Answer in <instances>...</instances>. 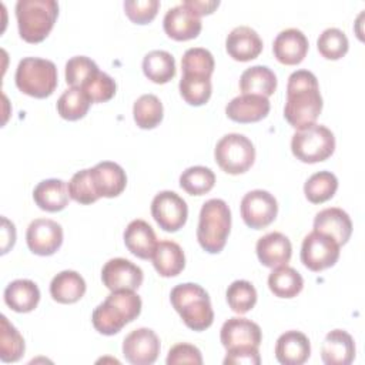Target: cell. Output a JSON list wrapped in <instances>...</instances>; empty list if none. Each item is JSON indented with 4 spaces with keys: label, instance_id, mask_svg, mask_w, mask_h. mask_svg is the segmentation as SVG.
Masks as SVG:
<instances>
[{
    "label": "cell",
    "instance_id": "6da1fadb",
    "mask_svg": "<svg viewBox=\"0 0 365 365\" xmlns=\"http://www.w3.org/2000/svg\"><path fill=\"white\" fill-rule=\"evenodd\" d=\"M322 110V97L318 80L308 70H297L288 77L285 120L297 130L317 121Z\"/></svg>",
    "mask_w": 365,
    "mask_h": 365
},
{
    "label": "cell",
    "instance_id": "7a4b0ae2",
    "mask_svg": "<svg viewBox=\"0 0 365 365\" xmlns=\"http://www.w3.org/2000/svg\"><path fill=\"white\" fill-rule=\"evenodd\" d=\"M141 312V298L133 289L111 291L93 311V325L103 335H114Z\"/></svg>",
    "mask_w": 365,
    "mask_h": 365
},
{
    "label": "cell",
    "instance_id": "3957f363",
    "mask_svg": "<svg viewBox=\"0 0 365 365\" xmlns=\"http://www.w3.org/2000/svg\"><path fill=\"white\" fill-rule=\"evenodd\" d=\"M174 309L180 314L184 324L192 331H204L214 321V311L207 291L194 282L180 284L170 294Z\"/></svg>",
    "mask_w": 365,
    "mask_h": 365
},
{
    "label": "cell",
    "instance_id": "277c9868",
    "mask_svg": "<svg viewBox=\"0 0 365 365\" xmlns=\"http://www.w3.org/2000/svg\"><path fill=\"white\" fill-rule=\"evenodd\" d=\"M231 228V211L224 200L211 198L200 211L197 240L201 248L210 254H218L225 247Z\"/></svg>",
    "mask_w": 365,
    "mask_h": 365
},
{
    "label": "cell",
    "instance_id": "5b68a950",
    "mask_svg": "<svg viewBox=\"0 0 365 365\" xmlns=\"http://www.w3.org/2000/svg\"><path fill=\"white\" fill-rule=\"evenodd\" d=\"M58 16L54 0H19L16 17L20 37L27 43H40L51 31Z\"/></svg>",
    "mask_w": 365,
    "mask_h": 365
},
{
    "label": "cell",
    "instance_id": "8992f818",
    "mask_svg": "<svg viewBox=\"0 0 365 365\" xmlns=\"http://www.w3.org/2000/svg\"><path fill=\"white\" fill-rule=\"evenodd\" d=\"M14 80L21 93L36 98H46L57 87V67L46 58L26 57L19 63Z\"/></svg>",
    "mask_w": 365,
    "mask_h": 365
},
{
    "label": "cell",
    "instance_id": "52a82bcc",
    "mask_svg": "<svg viewBox=\"0 0 365 365\" xmlns=\"http://www.w3.org/2000/svg\"><path fill=\"white\" fill-rule=\"evenodd\" d=\"M291 150L302 163L314 164L325 161L335 150V137L329 128L314 123L299 128L292 135Z\"/></svg>",
    "mask_w": 365,
    "mask_h": 365
},
{
    "label": "cell",
    "instance_id": "ba28073f",
    "mask_svg": "<svg viewBox=\"0 0 365 365\" xmlns=\"http://www.w3.org/2000/svg\"><path fill=\"white\" fill-rule=\"evenodd\" d=\"M214 157L222 171L237 175L245 173L254 164L255 148L244 134L231 133L217 143Z\"/></svg>",
    "mask_w": 365,
    "mask_h": 365
},
{
    "label": "cell",
    "instance_id": "9c48e42d",
    "mask_svg": "<svg viewBox=\"0 0 365 365\" xmlns=\"http://www.w3.org/2000/svg\"><path fill=\"white\" fill-rule=\"evenodd\" d=\"M220 339L227 354L258 352L262 332L258 324L251 319L232 317L227 319L220 332Z\"/></svg>",
    "mask_w": 365,
    "mask_h": 365
},
{
    "label": "cell",
    "instance_id": "30bf717a",
    "mask_svg": "<svg viewBox=\"0 0 365 365\" xmlns=\"http://www.w3.org/2000/svg\"><path fill=\"white\" fill-rule=\"evenodd\" d=\"M339 247L334 238L314 230L302 241L301 261L311 271H322L338 261Z\"/></svg>",
    "mask_w": 365,
    "mask_h": 365
},
{
    "label": "cell",
    "instance_id": "8fae6325",
    "mask_svg": "<svg viewBox=\"0 0 365 365\" xmlns=\"http://www.w3.org/2000/svg\"><path fill=\"white\" fill-rule=\"evenodd\" d=\"M151 215L167 232H175L187 221V202L174 191H161L151 201Z\"/></svg>",
    "mask_w": 365,
    "mask_h": 365
},
{
    "label": "cell",
    "instance_id": "7c38bea8",
    "mask_svg": "<svg viewBox=\"0 0 365 365\" xmlns=\"http://www.w3.org/2000/svg\"><path fill=\"white\" fill-rule=\"evenodd\" d=\"M278 212L275 197L265 190H252L241 200V217L244 222L254 230L269 225Z\"/></svg>",
    "mask_w": 365,
    "mask_h": 365
},
{
    "label": "cell",
    "instance_id": "4fadbf2b",
    "mask_svg": "<svg viewBox=\"0 0 365 365\" xmlns=\"http://www.w3.org/2000/svg\"><path fill=\"white\" fill-rule=\"evenodd\" d=\"M160 354V339L150 328H137L123 341V355L133 365H151Z\"/></svg>",
    "mask_w": 365,
    "mask_h": 365
},
{
    "label": "cell",
    "instance_id": "5bb4252c",
    "mask_svg": "<svg viewBox=\"0 0 365 365\" xmlns=\"http://www.w3.org/2000/svg\"><path fill=\"white\" fill-rule=\"evenodd\" d=\"M27 247L33 254L53 255L63 244V228L48 218H37L30 222L26 232Z\"/></svg>",
    "mask_w": 365,
    "mask_h": 365
},
{
    "label": "cell",
    "instance_id": "9a60e30c",
    "mask_svg": "<svg viewBox=\"0 0 365 365\" xmlns=\"http://www.w3.org/2000/svg\"><path fill=\"white\" fill-rule=\"evenodd\" d=\"M164 31L177 41L195 38L201 31V17L184 1L167 10L163 20Z\"/></svg>",
    "mask_w": 365,
    "mask_h": 365
},
{
    "label": "cell",
    "instance_id": "2e32d148",
    "mask_svg": "<svg viewBox=\"0 0 365 365\" xmlns=\"http://www.w3.org/2000/svg\"><path fill=\"white\" fill-rule=\"evenodd\" d=\"M144 274L140 267L125 258H111L101 269L103 284L110 291L133 289L135 291L143 284Z\"/></svg>",
    "mask_w": 365,
    "mask_h": 365
},
{
    "label": "cell",
    "instance_id": "e0dca14e",
    "mask_svg": "<svg viewBox=\"0 0 365 365\" xmlns=\"http://www.w3.org/2000/svg\"><path fill=\"white\" fill-rule=\"evenodd\" d=\"M308 38L298 29H285L274 40L272 51L275 58L287 66L299 64L308 51Z\"/></svg>",
    "mask_w": 365,
    "mask_h": 365
},
{
    "label": "cell",
    "instance_id": "ac0fdd59",
    "mask_svg": "<svg viewBox=\"0 0 365 365\" xmlns=\"http://www.w3.org/2000/svg\"><path fill=\"white\" fill-rule=\"evenodd\" d=\"M225 48L234 60L250 61L257 58L262 51V40L254 29L248 26H238L227 36Z\"/></svg>",
    "mask_w": 365,
    "mask_h": 365
},
{
    "label": "cell",
    "instance_id": "d6986e66",
    "mask_svg": "<svg viewBox=\"0 0 365 365\" xmlns=\"http://www.w3.org/2000/svg\"><path fill=\"white\" fill-rule=\"evenodd\" d=\"M257 257L259 262L268 268H277L287 265L291 259L292 245L287 235L274 231L257 241Z\"/></svg>",
    "mask_w": 365,
    "mask_h": 365
},
{
    "label": "cell",
    "instance_id": "ffe728a7",
    "mask_svg": "<svg viewBox=\"0 0 365 365\" xmlns=\"http://www.w3.org/2000/svg\"><path fill=\"white\" fill-rule=\"evenodd\" d=\"M269 101L267 97L255 94H241L234 97L225 107L228 118L237 123H255L265 118L269 113Z\"/></svg>",
    "mask_w": 365,
    "mask_h": 365
},
{
    "label": "cell",
    "instance_id": "44dd1931",
    "mask_svg": "<svg viewBox=\"0 0 365 365\" xmlns=\"http://www.w3.org/2000/svg\"><path fill=\"white\" fill-rule=\"evenodd\" d=\"M96 191L100 197L113 198L120 195L127 184V175L121 165L113 161H101L91 168Z\"/></svg>",
    "mask_w": 365,
    "mask_h": 365
},
{
    "label": "cell",
    "instance_id": "7402d4cb",
    "mask_svg": "<svg viewBox=\"0 0 365 365\" xmlns=\"http://www.w3.org/2000/svg\"><path fill=\"white\" fill-rule=\"evenodd\" d=\"M124 244L127 250L141 258L150 259L157 248V237L153 227L144 220H133L124 230Z\"/></svg>",
    "mask_w": 365,
    "mask_h": 365
},
{
    "label": "cell",
    "instance_id": "603a6c76",
    "mask_svg": "<svg viewBox=\"0 0 365 365\" xmlns=\"http://www.w3.org/2000/svg\"><path fill=\"white\" fill-rule=\"evenodd\" d=\"M309 355V339L299 331H287L277 339L275 356L282 365H301L307 362Z\"/></svg>",
    "mask_w": 365,
    "mask_h": 365
},
{
    "label": "cell",
    "instance_id": "cb8c5ba5",
    "mask_svg": "<svg viewBox=\"0 0 365 365\" xmlns=\"http://www.w3.org/2000/svg\"><path fill=\"white\" fill-rule=\"evenodd\" d=\"M314 230L334 238L339 245H344L352 234V222L344 210L331 207L315 215Z\"/></svg>",
    "mask_w": 365,
    "mask_h": 365
},
{
    "label": "cell",
    "instance_id": "d4e9b609",
    "mask_svg": "<svg viewBox=\"0 0 365 365\" xmlns=\"http://www.w3.org/2000/svg\"><path fill=\"white\" fill-rule=\"evenodd\" d=\"M321 358L327 365H349L355 358L352 336L342 329L328 332L322 342Z\"/></svg>",
    "mask_w": 365,
    "mask_h": 365
},
{
    "label": "cell",
    "instance_id": "484cf974",
    "mask_svg": "<svg viewBox=\"0 0 365 365\" xmlns=\"http://www.w3.org/2000/svg\"><path fill=\"white\" fill-rule=\"evenodd\" d=\"M34 202L43 211L57 212L67 207L70 200L68 185L58 178H48L40 181L33 191Z\"/></svg>",
    "mask_w": 365,
    "mask_h": 365
},
{
    "label": "cell",
    "instance_id": "4316f807",
    "mask_svg": "<svg viewBox=\"0 0 365 365\" xmlns=\"http://www.w3.org/2000/svg\"><path fill=\"white\" fill-rule=\"evenodd\" d=\"M153 265L161 277H175L185 267V255L182 248L170 240L160 241L153 255Z\"/></svg>",
    "mask_w": 365,
    "mask_h": 365
},
{
    "label": "cell",
    "instance_id": "83f0119b",
    "mask_svg": "<svg viewBox=\"0 0 365 365\" xmlns=\"http://www.w3.org/2000/svg\"><path fill=\"white\" fill-rule=\"evenodd\" d=\"M86 292L84 278L71 269L58 272L50 282V294L60 304H74Z\"/></svg>",
    "mask_w": 365,
    "mask_h": 365
},
{
    "label": "cell",
    "instance_id": "f1b7e54d",
    "mask_svg": "<svg viewBox=\"0 0 365 365\" xmlns=\"http://www.w3.org/2000/svg\"><path fill=\"white\" fill-rule=\"evenodd\" d=\"M40 301V289L30 279H16L4 289V302L16 312H30Z\"/></svg>",
    "mask_w": 365,
    "mask_h": 365
},
{
    "label": "cell",
    "instance_id": "f546056e",
    "mask_svg": "<svg viewBox=\"0 0 365 365\" xmlns=\"http://www.w3.org/2000/svg\"><path fill=\"white\" fill-rule=\"evenodd\" d=\"M240 88L242 94H255L268 98L277 88V76L267 66H252L241 74Z\"/></svg>",
    "mask_w": 365,
    "mask_h": 365
},
{
    "label": "cell",
    "instance_id": "4dcf8cb0",
    "mask_svg": "<svg viewBox=\"0 0 365 365\" xmlns=\"http://www.w3.org/2000/svg\"><path fill=\"white\" fill-rule=\"evenodd\" d=\"M268 287L275 297L294 298L302 291L304 279L292 267L281 265L268 275Z\"/></svg>",
    "mask_w": 365,
    "mask_h": 365
},
{
    "label": "cell",
    "instance_id": "1f68e13d",
    "mask_svg": "<svg viewBox=\"0 0 365 365\" xmlns=\"http://www.w3.org/2000/svg\"><path fill=\"white\" fill-rule=\"evenodd\" d=\"M143 71L153 83L165 84L175 76V60L165 50H153L143 58Z\"/></svg>",
    "mask_w": 365,
    "mask_h": 365
},
{
    "label": "cell",
    "instance_id": "d6a6232c",
    "mask_svg": "<svg viewBox=\"0 0 365 365\" xmlns=\"http://www.w3.org/2000/svg\"><path fill=\"white\" fill-rule=\"evenodd\" d=\"M178 87L181 97L191 106L205 104L210 100L212 91L211 77L190 73H182Z\"/></svg>",
    "mask_w": 365,
    "mask_h": 365
},
{
    "label": "cell",
    "instance_id": "836d02e7",
    "mask_svg": "<svg viewBox=\"0 0 365 365\" xmlns=\"http://www.w3.org/2000/svg\"><path fill=\"white\" fill-rule=\"evenodd\" d=\"M133 117L140 128L150 130L163 120V104L154 94H143L133 106Z\"/></svg>",
    "mask_w": 365,
    "mask_h": 365
},
{
    "label": "cell",
    "instance_id": "e575fe53",
    "mask_svg": "<svg viewBox=\"0 0 365 365\" xmlns=\"http://www.w3.org/2000/svg\"><path fill=\"white\" fill-rule=\"evenodd\" d=\"M338 188V178L331 171H318L312 174L305 185L304 192L312 204H321L334 197Z\"/></svg>",
    "mask_w": 365,
    "mask_h": 365
},
{
    "label": "cell",
    "instance_id": "d590c367",
    "mask_svg": "<svg viewBox=\"0 0 365 365\" xmlns=\"http://www.w3.org/2000/svg\"><path fill=\"white\" fill-rule=\"evenodd\" d=\"M90 104L91 101L81 88L70 87L60 96L57 101V111L64 120L76 121L87 114Z\"/></svg>",
    "mask_w": 365,
    "mask_h": 365
},
{
    "label": "cell",
    "instance_id": "8d00e7d4",
    "mask_svg": "<svg viewBox=\"0 0 365 365\" xmlns=\"http://www.w3.org/2000/svg\"><path fill=\"white\" fill-rule=\"evenodd\" d=\"M215 184V174L204 165H194L180 175V187L191 195H202L211 191Z\"/></svg>",
    "mask_w": 365,
    "mask_h": 365
},
{
    "label": "cell",
    "instance_id": "74e56055",
    "mask_svg": "<svg viewBox=\"0 0 365 365\" xmlns=\"http://www.w3.org/2000/svg\"><path fill=\"white\" fill-rule=\"evenodd\" d=\"M24 354V339L20 332L1 315L0 331V358L3 362H16Z\"/></svg>",
    "mask_w": 365,
    "mask_h": 365
},
{
    "label": "cell",
    "instance_id": "f35d334b",
    "mask_svg": "<svg viewBox=\"0 0 365 365\" xmlns=\"http://www.w3.org/2000/svg\"><path fill=\"white\" fill-rule=\"evenodd\" d=\"M225 297L234 312L245 314L252 309L257 302V289L250 281L237 279L227 288Z\"/></svg>",
    "mask_w": 365,
    "mask_h": 365
},
{
    "label": "cell",
    "instance_id": "ab89813d",
    "mask_svg": "<svg viewBox=\"0 0 365 365\" xmlns=\"http://www.w3.org/2000/svg\"><path fill=\"white\" fill-rule=\"evenodd\" d=\"M317 46L322 57L328 60H338L346 54L349 41L346 34L342 30L336 27H329L319 34L317 40Z\"/></svg>",
    "mask_w": 365,
    "mask_h": 365
},
{
    "label": "cell",
    "instance_id": "60d3db41",
    "mask_svg": "<svg viewBox=\"0 0 365 365\" xmlns=\"http://www.w3.org/2000/svg\"><path fill=\"white\" fill-rule=\"evenodd\" d=\"M214 57L212 54L202 47H191L188 48L181 60L182 73L190 74H198V76H207L211 77L214 71Z\"/></svg>",
    "mask_w": 365,
    "mask_h": 365
},
{
    "label": "cell",
    "instance_id": "b9f144b4",
    "mask_svg": "<svg viewBox=\"0 0 365 365\" xmlns=\"http://www.w3.org/2000/svg\"><path fill=\"white\" fill-rule=\"evenodd\" d=\"M98 71V66L91 58L76 56L66 63V81L71 87L81 88Z\"/></svg>",
    "mask_w": 365,
    "mask_h": 365
},
{
    "label": "cell",
    "instance_id": "7bdbcfd3",
    "mask_svg": "<svg viewBox=\"0 0 365 365\" xmlns=\"http://www.w3.org/2000/svg\"><path fill=\"white\" fill-rule=\"evenodd\" d=\"M68 192L70 197L80 204H91L100 198L93 182L91 168L80 170L71 177L68 182Z\"/></svg>",
    "mask_w": 365,
    "mask_h": 365
},
{
    "label": "cell",
    "instance_id": "ee69618b",
    "mask_svg": "<svg viewBox=\"0 0 365 365\" xmlns=\"http://www.w3.org/2000/svg\"><path fill=\"white\" fill-rule=\"evenodd\" d=\"M81 90L87 94L91 103H106L114 97L117 84L107 73L98 71L81 87Z\"/></svg>",
    "mask_w": 365,
    "mask_h": 365
},
{
    "label": "cell",
    "instance_id": "f6af8a7d",
    "mask_svg": "<svg viewBox=\"0 0 365 365\" xmlns=\"http://www.w3.org/2000/svg\"><path fill=\"white\" fill-rule=\"evenodd\" d=\"M158 0H125L124 10L127 17L137 24L150 23L158 11Z\"/></svg>",
    "mask_w": 365,
    "mask_h": 365
},
{
    "label": "cell",
    "instance_id": "bcb514c9",
    "mask_svg": "<svg viewBox=\"0 0 365 365\" xmlns=\"http://www.w3.org/2000/svg\"><path fill=\"white\" fill-rule=\"evenodd\" d=\"M167 364L168 365H177V364L201 365L202 364L201 351L191 344H185V342L177 344L168 351Z\"/></svg>",
    "mask_w": 365,
    "mask_h": 365
},
{
    "label": "cell",
    "instance_id": "7dc6e473",
    "mask_svg": "<svg viewBox=\"0 0 365 365\" xmlns=\"http://www.w3.org/2000/svg\"><path fill=\"white\" fill-rule=\"evenodd\" d=\"M261 362L259 352H244V354H227L224 358V364H234V365H258Z\"/></svg>",
    "mask_w": 365,
    "mask_h": 365
},
{
    "label": "cell",
    "instance_id": "c3c4849f",
    "mask_svg": "<svg viewBox=\"0 0 365 365\" xmlns=\"http://www.w3.org/2000/svg\"><path fill=\"white\" fill-rule=\"evenodd\" d=\"M3 227H1V254H6L9 251V248H11L14 245L16 241V230L13 222H10L7 218H1Z\"/></svg>",
    "mask_w": 365,
    "mask_h": 365
},
{
    "label": "cell",
    "instance_id": "681fc988",
    "mask_svg": "<svg viewBox=\"0 0 365 365\" xmlns=\"http://www.w3.org/2000/svg\"><path fill=\"white\" fill-rule=\"evenodd\" d=\"M185 4H188L200 17L204 14H211L218 6V0H185Z\"/></svg>",
    "mask_w": 365,
    "mask_h": 365
}]
</instances>
